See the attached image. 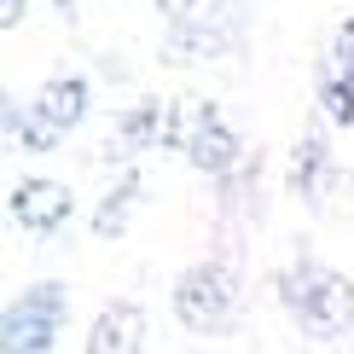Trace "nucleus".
<instances>
[{
	"label": "nucleus",
	"mask_w": 354,
	"mask_h": 354,
	"mask_svg": "<svg viewBox=\"0 0 354 354\" xmlns=\"http://www.w3.org/2000/svg\"><path fill=\"white\" fill-rule=\"evenodd\" d=\"M279 302L314 343H337L354 331V285L326 261H308V256L290 261L279 273Z\"/></svg>",
	"instance_id": "obj_1"
},
{
	"label": "nucleus",
	"mask_w": 354,
	"mask_h": 354,
	"mask_svg": "<svg viewBox=\"0 0 354 354\" xmlns=\"http://www.w3.org/2000/svg\"><path fill=\"white\" fill-rule=\"evenodd\" d=\"M239 302H244V285H239V268L227 256H203L174 279V319L186 331H198V337L232 331Z\"/></svg>",
	"instance_id": "obj_2"
},
{
	"label": "nucleus",
	"mask_w": 354,
	"mask_h": 354,
	"mask_svg": "<svg viewBox=\"0 0 354 354\" xmlns=\"http://www.w3.org/2000/svg\"><path fill=\"white\" fill-rule=\"evenodd\" d=\"M169 24V64H198L239 47V6L232 0H151Z\"/></svg>",
	"instance_id": "obj_3"
},
{
	"label": "nucleus",
	"mask_w": 354,
	"mask_h": 354,
	"mask_svg": "<svg viewBox=\"0 0 354 354\" xmlns=\"http://www.w3.org/2000/svg\"><path fill=\"white\" fill-rule=\"evenodd\" d=\"M174 151H180L192 169L215 174V180H227V174L244 163V140L232 134V122H227V116H221V111L209 105V99H198V105H180Z\"/></svg>",
	"instance_id": "obj_4"
},
{
	"label": "nucleus",
	"mask_w": 354,
	"mask_h": 354,
	"mask_svg": "<svg viewBox=\"0 0 354 354\" xmlns=\"http://www.w3.org/2000/svg\"><path fill=\"white\" fill-rule=\"evenodd\" d=\"M70 314V297L58 279H41V285H29L18 302L6 308V319H0V343H6V354H53L58 343V326H64Z\"/></svg>",
	"instance_id": "obj_5"
},
{
	"label": "nucleus",
	"mask_w": 354,
	"mask_h": 354,
	"mask_svg": "<svg viewBox=\"0 0 354 354\" xmlns=\"http://www.w3.org/2000/svg\"><path fill=\"white\" fill-rule=\"evenodd\" d=\"M314 93H319V116L337 128H354V18L331 29L326 53L314 64Z\"/></svg>",
	"instance_id": "obj_6"
},
{
	"label": "nucleus",
	"mask_w": 354,
	"mask_h": 354,
	"mask_svg": "<svg viewBox=\"0 0 354 354\" xmlns=\"http://www.w3.org/2000/svg\"><path fill=\"white\" fill-rule=\"evenodd\" d=\"M6 209H12V221H18L24 232L47 239V232H58L70 215H76V198H70V186H64V180H41V174H29V180L12 186Z\"/></svg>",
	"instance_id": "obj_7"
},
{
	"label": "nucleus",
	"mask_w": 354,
	"mask_h": 354,
	"mask_svg": "<svg viewBox=\"0 0 354 354\" xmlns=\"http://www.w3.org/2000/svg\"><path fill=\"white\" fill-rule=\"evenodd\" d=\"M331 186H337V151H331V140H326V128H302L297 145H290V192L308 203V209H319V203L331 198Z\"/></svg>",
	"instance_id": "obj_8"
},
{
	"label": "nucleus",
	"mask_w": 354,
	"mask_h": 354,
	"mask_svg": "<svg viewBox=\"0 0 354 354\" xmlns=\"http://www.w3.org/2000/svg\"><path fill=\"white\" fill-rule=\"evenodd\" d=\"M174 128H180V105L169 99H140L116 116V145L122 151H151V145H169L174 151Z\"/></svg>",
	"instance_id": "obj_9"
},
{
	"label": "nucleus",
	"mask_w": 354,
	"mask_h": 354,
	"mask_svg": "<svg viewBox=\"0 0 354 354\" xmlns=\"http://www.w3.org/2000/svg\"><path fill=\"white\" fill-rule=\"evenodd\" d=\"M87 105H93V87H87V76H47V82L35 87V99H29V111H35L53 134L82 128V122H87Z\"/></svg>",
	"instance_id": "obj_10"
},
{
	"label": "nucleus",
	"mask_w": 354,
	"mask_h": 354,
	"mask_svg": "<svg viewBox=\"0 0 354 354\" xmlns=\"http://www.w3.org/2000/svg\"><path fill=\"white\" fill-rule=\"evenodd\" d=\"M140 348H145V308L140 302H105L82 354H140Z\"/></svg>",
	"instance_id": "obj_11"
},
{
	"label": "nucleus",
	"mask_w": 354,
	"mask_h": 354,
	"mask_svg": "<svg viewBox=\"0 0 354 354\" xmlns=\"http://www.w3.org/2000/svg\"><path fill=\"white\" fill-rule=\"evenodd\" d=\"M140 198H145V186H140V174L128 169V174H116V186L99 198V209H93V239H122L128 232V221L140 215Z\"/></svg>",
	"instance_id": "obj_12"
},
{
	"label": "nucleus",
	"mask_w": 354,
	"mask_h": 354,
	"mask_svg": "<svg viewBox=\"0 0 354 354\" xmlns=\"http://www.w3.org/2000/svg\"><path fill=\"white\" fill-rule=\"evenodd\" d=\"M6 140H12V145H24V151H58V140H64V134H53V128L41 122L29 105H24V111H18V105H6Z\"/></svg>",
	"instance_id": "obj_13"
},
{
	"label": "nucleus",
	"mask_w": 354,
	"mask_h": 354,
	"mask_svg": "<svg viewBox=\"0 0 354 354\" xmlns=\"http://www.w3.org/2000/svg\"><path fill=\"white\" fill-rule=\"evenodd\" d=\"M24 12H29V0H0V24H6V29H18Z\"/></svg>",
	"instance_id": "obj_14"
},
{
	"label": "nucleus",
	"mask_w": 354,
	"mask_h": 354,
	"mask_svg": "<svg viewBox=\"0 0 354 354\" xmlns=\"http://www.w3.org/2000/svg\"><path fill=\"white\" fill-rule=\"evenodd\" d=\"M53 6H58V12H64V18H70V12H76V0H53Z\"/></svg>",
	"instance_id": "obj_15"
}]
</instances>
